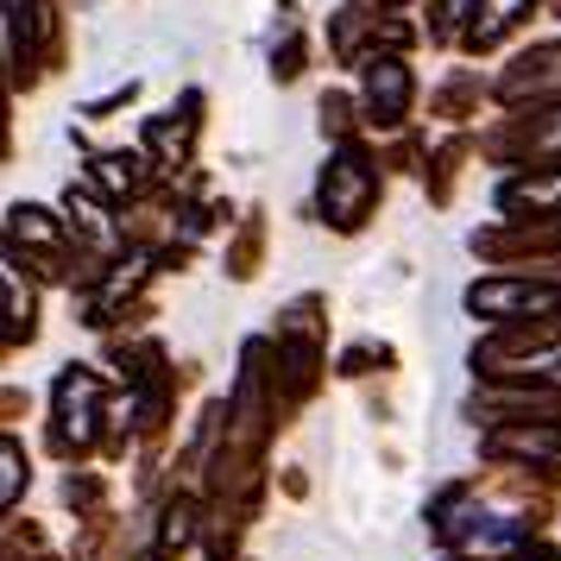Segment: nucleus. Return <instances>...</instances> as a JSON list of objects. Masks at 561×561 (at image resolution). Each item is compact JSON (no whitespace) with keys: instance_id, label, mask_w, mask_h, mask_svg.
I'll return each mask as SVG.
<instances>
[{"instance_id":"obj_1","label":"nucleus","mask_w":561,"mask_h":561,"mask_svg":"<svg viewBox=\"0 0 561 561\" xmlns=\"http://www.w3.org/2000/svg\"><path fill=\"white\" fill-rule=\"evenodd\" d=\"M366 203H373V171H366V158L359 152H341V164L322 178V208H329L334 221L354 228L359 215H366Z\"/></svg>"},{"instance_id":"obj_2","label":"nucleus","mask_w":561,"mask_h":561,"mask_svg":"<svg viewBox=\"0 0 561 561\" xmlns=\"http://www.w3.org/2000/svg\"><path fill=\"white\" fill-rule=\"evenodd\" d=\"M366 102H373V121H398L410 107V77L398 57H373L366 64Z\"/></svg>"},{"instance_id":"obj_3","label":"nucleus","mask_w":561,"mask_h":561,"mask_svg":"<svg viewBox=\"0 0 561 561\" xmlns=\"http://www.w3.org/2000/svg\"><path fill=\"white\" fill-rule=\"evenodd\" d=\"M13 499H20V448L7 442V505H13Z\"/></svg>"}]
</instances>
